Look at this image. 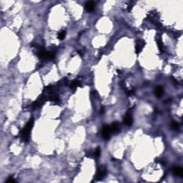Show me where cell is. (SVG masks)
Returning a JSON list of instances; mask_svg holds the SVG:
<instances>
[{"label":"cell","instance_id":"cell-2","mask_svg":"<svg viewBox=\"0 0 183 183\" xmlns=\"http://www.w3.org/2000/svg\"><path fill=\"white\" fill-rule=\"evenodd\" d=\"M37 56L41 59L49 60L54 58V54L51 52H47L43 48H40L37 51Z\"/></svg>","mask_w":183,"mask_h":183},{"label":"cell","instance_id":"cell-1","mask_svg":"<svg viewBox=\"0 0 183 183\" xmlns=\"http://www.w3.org/2000/svg\"><path fill=\"white\" fill-rule=\"evenodd\" d=\"M33 125H34V119L31 118L28 122L26 124L24 128L22 129V134H21V137L22 141L24 142H28L29 139V136L31 134V129L33 127Z\"/></svg>","mask_w":183,"mask_h":183},{"label":"cell","instance_id":"cell-12","mask_svg":"<svg viewBox=\"0 0 183 183\" xmlns=\"http://www.w3.org/2000/svg\"><path fill=\"white\" fill-rule=\"evenodd\" d=\"M49 99L52 101V102H59V98L58 97V95H56V94H52L49 97Z\"/></svg>","mask_w":183,"mask_h":183},{"label":"cell","instance_id":"cell-13","mask_svg":"<svg viewBox=\"0 0 183 183\" xmlns=\"http://www.w3.org/2000/svg\"><path fill=\"white\" fill-rule=\"evenodd\" d=\"M65 36H66V32L65 31H61L59 34H58V38L60 40H63L65 38Z\"/></svg>","mask_w":183,"mask_h":183},{"label":"cell","instance_id":"cell-9","mask_svg":"<svg viewBox=\"0 0 183 183\" xmlns=\"http://www.w3.org/2000/svg\"><path fill=\"white\" fill-rule=\"evenodd\" d=\"M173 172L177 176L182 177V175H183V170L181 167H175L173 170Z\"/></svg>","mask_w":183,"mask_h":183},{"label":"cell","instance_id":"cell-18","mask_svg":"<svg viewBox=\"0 0 183 183\" xmlns=\"http://www.w3.org/2000/svg\"><path fill=\"white\" fill-rule=\"evenodd\" d=\"M7 182H16V180L14 179V178L12 177H9V179L7 180Z\"/></svg>","mask_w":183,"mask_h":183},{"label":"cell","instance_id":"cell-6","mask_svg":"<svg viewBox=\"0 0 183 183\" xmlns=\"http://www.w3.org/2000/svg\"><path fill=\"white\" fill-rule=\"evenodd\" d=\"M124 122L127 126H131L132 125L133 119H132V117L131 116V115L129 113H127L125 115V118H124Z\"/></svg>","mask_w":183,"mask_h":183},{"label":"cell","instance_id":"cell-8","mask_svg":"<svg viewBox=\"0 0 183 183\" xmlns=\"http://www.w3.org/2000/svg\"><path fill=\"white\" fill-rule=\"evenodd\" d=\"M144 47V46H143V42H141V41H138L137 42V45H136V47H135V51H136V53H139L141 51H142V48Z\"/></svg>","mask_w":183,"mask_h":183},{"label":"cell","instance_id":"cell-16","mask_svg":"<svg viewBox=\"0 0 183 183\" xmlns=\"http://www.w3.org/2000/svg\"><path fill=\"white\" fill-rule=\"evenodd\" d=\"M157 45H158V47L160 50H162V48H163V45L161 42V40H159L157 42Z\"/></svg>","mask_w":183,"mask_h":183},{"label":"cell","instance_id":"cell-11","mask_svg":"<svg viewBox=\"0 0 183 183\" xmlns=\"http://www.w3.org/2000/svg\"><path fill=\"white\" fill-rule=\"evenodd\" d=\"M163 92H164V91H163V89L162 87H158L155 89V94L157 97H160L163 94Z\"/></svg>","mask_w":183,"mask_h":183},{"label":"cell","instance_id":"cell-7","mask_svg":"<svg viewBox=\"0 0 183 183\" xmlns=\"http://www.w3.org/2000/svg\"><path fill=\"white\" fill-rule=\"evenodd\" d=\"M86 10L88 12H92L94 9V4L93 2H88L85 5Z\"/></svg>","mask_w":183,"mask_h":183},{"label":"cell","instance_id":"cell-15","mask_svg":"<svg viewBox=\"0 0 183 183\" xmlns=\"http://www.w3.org/2000/svg\"><path fill=\"white\" fill-rule=\"evenodd\" d=\"M100 154H101L100 148H99V147H97V148H96V150H95V151H94V155L95 157H97V158L99 157Z\"/></svg>","mask_w":183,"mask_h":183},{"label":"cell","instance_id":"cell-5","mask_svg":"<svg viewBox=\"0 0 183 183\" xmlns=\"http://www.w3.org/2000/svg\"><path fill=\"white\" fill-rule=\"evenodd\" d=\"M109 128H110V131L112 133L117 134L120 131V125L118 122H113L110 126H109Z\"/></svg>","mask_w":183,"mask_h":183},{"label":"cell","instance_id":"cell-4","mask_svg":"<svg viewBox=\"0 0 183 183\" xmlns=\"http://www.w3.org/2000/svg\"><path fill=\"white\" fill-rule=\"evenodd\" d=\"M106 174H107V170L104 167H102L98 170V171L97 172L96 179H100L103 178L104 177H105Z\"/></svg>","mask_w":183,"mask_h":183},{"label":"cell","instance_id":"cell-19","mask_svg":"<svg viewBox=\"0 0 183 183\" xmlns=\"http://www.w3.org/2000/svg\"><path fill=\"white\" fill-rule=\"evenodd\" d=\"M117 72L118 73V74H119V75H120V74H121V73H122V71H121L120 70H117Z\"/></svg>","mask_w":183,"mask_h":183},{"label":"cell","instance_id":"cell-3","mask_svg":"<svg viewBox=\"0 0 183 183\" xmlns=\"http://www.w3.org/2000/svg\"><path fill=\"white\" fill-rule=\"evenodd\" d=\"M111 131H110V128H109V125H104L102 129V138L105 140H108L109 138H110V134H111Z\"/></svg>","mask_w":183,"mask_h":183},{"label":"cell","instance_id":"cell-17","mask_svg":"<svg viewBox=\"0 0 183 183\" xmlns=\"http://www.w3.org/2000/svg\"><path fill=\"white\" fill-rule=\"evenodd\" d=\"M126 93H127V95L130 96V95H132V94H134V90H133V89H130V90H128V91H127V92H126Z\"/></svg>","mask_w":183,"mask_h":183},{"label":"cell","instance_id":"cell-10","mask_svg":"<svg viewBox=\"0 0 183 183\" xmlns=\"http://www.w3.org/2000/svg\"><path fill=\"white\" fill-rule=\"evenodd\" d=\"M80 86H81V83L80 82V81H78V80H75V81H73L71 83V85H70V87L71 88V89H75L77 87H80Z\"/></svg>","mask_w":183,"mask_h":183},{"label":"cell","instance_id":"cell-14","mask_svg":"<svg viewBox=\"0 0 183 183\" xmlns=\"http://www.w3.org/2000/svg\"><path fill=\"white\" fill-rule=\"evenodd\" d=\"M172 129H174V130H179V123L178 122H172Z\"/></svg>","mask_w":183,"mask_h":183}]
</instances>
